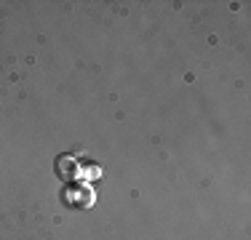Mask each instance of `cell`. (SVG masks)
<instances>
[]
</instances>
